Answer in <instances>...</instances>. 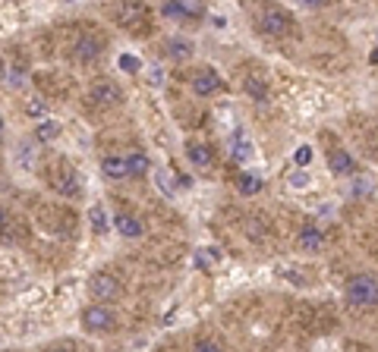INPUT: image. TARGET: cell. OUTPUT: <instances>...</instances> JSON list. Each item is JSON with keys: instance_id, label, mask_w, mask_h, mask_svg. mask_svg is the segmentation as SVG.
I'll list each match as a JSON object with an SVG mask.
<instances>
[{"instance_id": "cell-1", "label": "cell", "mask_w": 378, "mask_h": 352, "mask_svg": "<svg viewBox=\"0 0 378 352\" xmlns=\"http://www.w3.org/2000/svg\"><path fill=\"white\" fill-rule=\"evenodd\" d=\"M344 296H347V302H350L353 308H372V305H378V277H372V274L350 277Z\"/></svg>"}, {"instance_id": "cell-2", "label": "cell", "mask_w": 378, "mask_h": 352, "mask_svg": "<svg viewBox=\"0 0 378 352\" xmlns=\"http://www.w3.org/2000/svg\"><path fill=\"white\" fill-rule=\"evenodd\" d=\"M82 330L85 334H111L114 327H117V314L111 312L104 302H94L82 312Z\"/></svg>"}, {"instance_id": "cell-3", "label": "cell", "mask_w": 378, "mask_h": 352, "mask_svg": "<svg viewBox=\"0 0 378 352\" xmlns=\"http://www.w3.org/2000/svg\"><path fill=\"white\" fill-rule=\"evenodd\" d=\"M259 28L265 35H271V38H287L290 28H293V16L287 10H281V6H268L259 16Z\"/></svg>"}, {"instance_id": "cell-4", "label": "cell", "mask_w": 378, "mask_h": 352, "mask_svg": "<svg viewBox=\"0 0 378 352\" xmlns=\"http://www.w3.org/2000/svg\"><path fill=\"white\" fill-rule=\"evenodd\" d=\"M89 296L94 302H114V299L120 296V280L114 274H107V270H101V274H94L89 280Z\"/></svg>"}, {"instance_id": "cell-5", "label": "cell", "mask_w": 378, "mask_h": 352, "mask_svg": "<svg viewBox=\"0 0 378 352\" xmlns=\"http://www.w3.org/2000/svg\"><path fill=\"white\" fill-rule=\"evenodd\" d=\"M50 186H54V192L63 195V198H79V192H82L79 176L72 173L70 164H57L54 167V173H50Z\"/></svg>"}, {"instance_id": "cell-6", "label": "cell", "mask_w": 378, "mask_h": 352, "mask_svg": "<svg viewBox=\"0 0 378 352\" xmlns=\"http://www.w3.org/2000/svg\"><path fill=\"white\" fill-rule=\"evenodd\" d=\"M145 16H148V10H145L142 0H120V4L114 6V19H117L123 28H136L139 22H145Z\"/></svg>"}, {"instance_id": "cell-7", "label": "cell", "mask_w": 378, "mask_h": 352, "mask_svg": "<svg viewBox=\"0 0 378 352\" xmlns=\"http://www.w3.org/2000/svg\"><path fill=\"white\" fill-rule=\"evenodd\" d=\"M89 101L92 104H98V107H114V104H120L123 101V92H120V85H114V82H94L89 88Z\"/></svg>"}, {"instance_id": "cell-8", "label": "cell", "mask_w": 378, "mask_h": 352, "mask_svg": "<svg viewBox=\"0 0 378 352\" xmlns=\"http://www.w3.org/2000/svg\"><path fill=\"white\" fill-rule=\"evenodd\" d=\"M217 88H221V76H217L215 70H202L193 76V92L199 94V98H208V94H215Z\"/></svg>"}, {"instance_id": "cell-9", "label": "cell", "mask_w": 378, "mask_h": 352, "mask_svg": "<svg viewBox=\"0 0 378 352\" xmlns=\"http://www.w3.org/2000/svg\"><path fill=\"white\" fill-rule=\"evenodd\" d=\"M328 167L334 176H353L356 173V160L344 148H331L328 151Z\"/></svg>"}, {"instance_id": "cell-10", "label": "cell", "mask_w": 378, "mask_h": 352, "mask_svg": "<svg viewBox=\"0 0 378 352\" xmlns=\"http://www.w3.org/2000/svg\"><path fill=\"white\" fill-rule=\"evenodd\" d=\"M101 173H104V180H129V170H126V158H117V154H107V158H101Z\"/></svg>"}, {"instance_id": "cell-11", "label": "cell", "mask_w": 378, "mask_h": 352, "mask_svg": "<svg viewBox=\"0 0 378 352\" xmlns=\"http://www.w3.org/2000/svg\"><path fill=\"white\" fill-rule=\"evenodd\" d=\"M101 57V41L94 38V35H82V38L76 41V60L79 63H94Z\"/></svg>"}, {"instance_id": "cell-12", "label": "cell", "mask_w": 378, "mask_h": 352, "mask_svg": "<svg viewBox=\"0 0 378 352\" xmlns=\"http://www.w3.org/2000/svg\"><path fill=\"white\" fill-rule=\"evenodd\" d=\"M296 246H300L303 252H322V246H325L322 230H318L315 224L303 226V230H300V236H296Z\"/></svg>"}, {"instance_id": "cell-13", "label": "cell", "mask_w": 378, "mask_h": 352, "mask_svg": "<svg viewBox=\"0 0 378 352\" xmlns=\"http://www.w3.org/2000/svg\"><path fill=\"white\" fill-rule=\"evenodd\" d=\"M114 226H117V233L120 236H126V239H139L142 233H145V226H142V220L139 217H133V214H117L111 220Z\"/></svg>"}, {"instance_id": "cell-14", "label": "cell", "mask_w": 378, "mask_h": 352, "mask_svg": "<svg viewBox=\"0 0 378 352\" xmlns=\"http://www.w3.org/2000/svg\"><path fill=\"white\" fill-rule=\"evenodd\" d=\"M193 264H195V268H202V270L215 268V264H221V248H215V246L195 248V255H193Z\"/></svg>"}, {"instance_id": "cell-15", "label": "cell", "mask_w": 378, "mask_h": 352, "mask_svg": "<svg viewBox=\"0 0 378 352\" xmlns=\"http://www.w3.org/2000/svg\"><path fill=\"white\" fill-rule=\"evenodd\" d=\"M186 158L193 160L195 167H208V164H212V148L202 145V142H189L186 145Z\"/></svg>"}, {"instance_id": "cell-16", "label": "cell", "mask_w": 378, "mask_h": 352, "mask_svg": "<svg viewBox=\"0 0 378 352\" xmlns=\"http://www.w3.org/2000/svg\"><path fill=\"white\" fill-rule=\"evenodd\" d=\"M89 224H92V230L98 233V236H104V233L111 230V217H107V211L101 208V204H92V208H89Z\"/></svg>"}, {"instance_id": "cell-17", "label": "cell", "mask_w": 378, "mask_h": 352, "mask_svg": "<svg viewBox=\"0 0 378 352\" xmlns=\"http://www.w3.org/2000/svg\"><path fill=\"white\" fill-rule=\"evenodd\" d=\"M60 132H63V123H57V120H41L38 126H35V138H38V142H54Z\"/></svg>"}, {"instance_id": "cell-18", "label": "cell", "mask_w": 378, "mask_h": 352, "mask_svg": "<svg viewBox=\"0 0 378 352\" xmlns=\"http://www.w3.org/2000/svg\"><path fill=\"white\" fill-rule=\"evenodd\" d=\"M167 54H171L173 60H189V57H193V41L171 38V41H167Z\"/></svg>"}, {"instance_id": "cell-19", "label": "cell", "mask_w": 378, "mask_h": 352, "mask_svg": "<svg viewBox=\"0 0 378 352\" xmlns=\"http://www.w3.org/2000/svg\"><path fill=\"white\" fill-rule=\"evenodd\" d=\"M261 176H256V173H239V192L243 195H256V192H261Z\"/></svg>"}, {"instance_id": "cell-20", "label": "cell", "mask_w": 378, "mask_h": 352, "mask_svg": "<svg viewBox=\"0 0 378 352\" xmlns=\"http://www.w3.org/2000/svg\"><path fill=\"white\" fill-rule=\"evenodd\" d=\"M246 94H249V98L252 101H268V85L265 82H261V79H256V76H249V79H246Z\"/></svg>"}, {"instance_id": "cell-21", "label": "cell", "mask_w": 378, "mask_h": 352, "mask_svg": "<svg viewBox=\"0 0 378 352\" xmlns=\"http://www.w3.org/2000/svg\"><path fill=\"white\" fill-rule=\"evenodd\" d=\"M180 10H183L186 19H202L205 16V0H177Z\"/></svg>"}, {"instance_id": "cell-22", "label": "cell", "mask_w": 378, "mask_h": 352, "mask_svg": "<svg viewBox=\"0 0 378 352\" xmlns=\"http://www.w3.org/2000/svg\"><path fill=\"white\" fill-rule=\"evenodd\" d=\"M155 186L161 189L167 198H177V186H173V173L167 170H155Z\"/></svg>"}, {"instance_id": "cell-23", "label": "cell", "mask_w": 378, "mask_h": 352, "mask_svg": "<svg viewBox=\"0 0 378 352\" xmlns=\"http://www.w3.org/2000/svg\"><path fill=\"white\" fill-rule=\"evenodd\" d=\"M126 170H129V176H145L148 173V158H145V154H129Z\"/></svg>"}, {"instance_id": "cell-24", "label": "cell", "mask_w": 378, "mask_h": 352, "mask_svg": "<svg viewBox=\"0 0 378 352\" xmlns=\"http://www.w3.org/2000/svg\"><path fill=\"white\" fill-rule=\"evenodd\" d=\"M161 16H164V19L186 22V16H183V10H180V4H177V0H167V4L161 6Z\"/></svg>"}, {"instance_id": "cell-25", "label": "cell", "mask_w": 378, "mask_h": 352, "mask_svg": "<svg viewBox=\"0 0 378 352\" xmlns=\"http://www.w3.org/2000/svg\"><path fill=\"white\" fill-rule=\"evenodd\" d=\"M369 192H372V182H369L366 176H356V180H353V189H350V195H353V198H366Z\"/></svg>"}, {"instance_id": "cell-26", "label": "cell", "mask_w": 378, "mask_h": 352, "mask_svg": "<svg viewBox=\"0 0 378 352\" xmlns=\"http://www.w3.org/2000/svg\"><path fill=\"white\" fill-rule=\"evenodd\" d=\"M120 70L123 72H139L142 70V60H139V57H133V54H123L120 57Z\"/></svg>"}, {"instance_id": "cell-27", "label": "cell", "mask_w": 378, "mask_h": 352, "mask_svg": "<svg viewBox=\"0 0 378 352\" xmlns=\"http://www.w3.org/2000/svg\"><path fill=\"white\" fill-rule=\"evenodd\" d=\"M234 158L239 160V164H243V160H249L252 158V145L249 142H237L234 145Z\"/></svg>"}, {"instance_id": "cell-28", "label": "cell", "mask_w": 378, "mask_h": 352, "mask_svg": "<svg viewBox=\"0 0 378 352\" xmlns=\"http://www.w3.org/2000/svg\"><path fill=\"white\" fill-rule=\"evenodd\" d=\"M293 160H296L300 167H306L309 160H312V148H309V145H300V148L293 151Z\"/></svg>"}, {"instance_id": "cell-29", "label": "cell", "mask_w": 378, "mask_h": 352, "mask_svg": "<svg viewBox=\"0 0 378 352\" xmlns=\"http://www.w3.org/2000/svg\"><path fill=\"white\" fill-rule=\"evenodd\" d=\"M6 230H13V217L6 208H0V236H6Z\"/></svg>"}, {"instance_id": "cell-30", "label": "cell", "mask_w": 378, "mask_h": 352, "mask_svg": "<svg viewBox=\"0 0 378 352\" xmlns=\"http://www.w3.org/2000/svg\"><path fill=\"white\" fill-rule=\"evenodd\" d=\"M4 79H6L10 85H23V70H19V66H16V70H6Z\"/></svg>"}, {"instance_id": "cell-31", "label": "cell", "mask_w": 378, "mask_h": 352, "mask_svg": "<svg viewBox=\"0 0 378 352\" xmlns=\"http://www.w3.org/2000/svg\"><path fill=\"white\" fill-rule=\"evenodd\" d=\"M26 110H28V116H41L48 110V104H45V101H28Z\"/></svg>"}, {"instance_id": "cell-32", "label": "cell", "mask_w": 378, "mask_h": 352, "mask_svg": "<svg viewBox=\"0 0 378 352\" xmlns=\"http://www.w3.org/2000/svg\"><path fill=\"white\" fill-rule=\"evenodd\" d=\"M148 82H151V85H161V82H164L161 66H151V70H148Z\"/></svg>"}, {"instance_id": "cell-33", "label": "cell", "mask_w": 378, "mask_h": 352, "mask_svg": "<svg viewBox=\"0 0 378 352\" xmlns=\"http://www.w3.org/2000/svg\"><path fill=\"white\" fill-rule=\"evenodd\" d=\"M290 186H296V189H306V186H309V176H306V173H296V176H290Z\"/></svg>"}, {"instance_id": "cell-34", "label": "cell", "mask_w": 378, "mask_h": 352, "mask_svg": "<svg viewBox=\"0 0 378 352\" xmlns=\"http://www.w3.org/2000/svg\"><path fill=\"white\" fill-rule=\"evenodd\" d=\"M195 349H199V352H215L217 343L215 340H195Z\"/></svg>"}, {"instance_id": "cell-35", "label": "cell", "mask_w": 378, "mask_h": 352, "mask_svg": "<svg viewBox=\"0 0 378 352\" xmlns=\"http://www.w3.org/2000/svg\"><path fill=\"white\" fill-rule=\"evenodd\" d=\"M300 4H306V6H325L328 0H300Z\"/></svg>"}, {"instance_id": "cell-36", "label": "cell", "mask_w": 378, "mask_h": 352, "mask_svg": "<svg viewBox=\"0 0 378 352\" xmlns=\"http://www.w3.org/2000/svg\"><path fill=\"white\" fill-rule=\"evenodd\" d=\"M4 72H6V66H4V60H0V79H4Z\"/></svg>"}, {"instance_id": "cell-37", "label": "cell", "mask_w": 378, "mask_h": 352, "mask_svg": "<svg viewBox=\"0 0 378 352\" xmlns=\"http://www.w3.org/2000/svg\"><path fill=\"white\" fill-rule=\"evenodd\" d=\"M0 136H4V116H0Z\"/></svg>"}, {"instance_id": "cell-38", "label": "cell", "mask_w": 378, "mask_h": 352, "mask_svg": "<svg viewBox=\"0 0 378 352\" xmlns=\"http://www.w3.org/2000/svg\"><path fill=\"white\" fill-rule=\"evenodd\" d=\"M372 63H378V50H375V54H372Z\"/></svg>"}, {"instance_id": "cell-39", "label": "cell", "mask_w": 378, "mask_h": 352, "mask_svg": "<svg viewBox=\"0 0 378 352\" xmlns=\"http://www.w3.org/2000/svg\"><path fill=\"white\" fill-rule=\"evenodd\" d=\"M67 4H76V0H67Z\"/></svg>"}]
</instances>
